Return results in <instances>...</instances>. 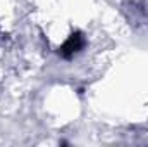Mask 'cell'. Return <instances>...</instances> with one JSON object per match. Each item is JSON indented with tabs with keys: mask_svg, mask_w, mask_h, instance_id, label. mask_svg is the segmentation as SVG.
<instances>
[{
	"mask_svg": "<svg viewBox=\"0 0 148 147\" xmlns=\"http://www.w3.org/2000/svg\"><path fill=\"white\" fill-rule=\"evenodd\" d=\"M83 47H84V38H83L81 33H76V35H71V37L66 40V43L59 49V54L62 57L69 59V57H73L76 52H79Z\"/></svg>",
	"mask_w": 148,
	"mask_h": 147,
	"instance_id": "obj_1",
	"label": "cell"
}]
</instances>
